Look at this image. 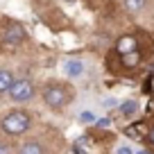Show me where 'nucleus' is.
<instances>
[{"label": "nucleus", "mask_w": 154, "mask_h": 154, "mask_svg": "<svg viewBox=\"0 0 154 154\" xmlns=\"http://www.w3.org/2000/svg\"><path fill=\"white\" fill-rule=\"evenodd\" d=\"M38 95H41V100H43V104L48 109L61 111L75 100V86L70 82H66V79H50V82H45L41 86Z\"/></svg>", "instance_id": "1"}, {"label": "nucleus", "mask_w": 154, "mask_h": 154, "mask_svg": "<svg viewBox=\"0 0 154 154\" xmlns=\"http://www.w3.org/2000/svg\"><path fill=\"white\" fill-rule=\"evenodd\" d=\"M32 125H34V118L27 109H11L0 118V129L9 138H20V136L29 134Z\"/></svg>", "instance_id": "2"}, {"label": "nucleus", "mask_w": 154, "mask_h": 154, "mask_svg": "<svg viewBox=\"0 0 154 154\" xmlns=\"http://www.w3.org/2000/svg\"><path fill=\"white\" fill-rule=\"evenodd\" d=\"M0 48L5 50H14V48H20V45L27 41V32H25V25L20 23L18 18H0Z\"/></svg>", "instance_id": "3"}, {"label": "nucleus", "mask_w": 154, "mask_h": 154, "mask_svg": "<svg viewBox=\"0 0 154 154\" xmlns=\"http://www.w3.org/2000/svg\"><path fill=\"white\" fill-rule=\"evenodd\" d=\"M36 95H38V88L34 84V79H29V77H16L9 91H7V97L14 104H29Z\"/></svg>", "instance_id": "4"}, {"label": "nucleus", "mask_w": 154, "mask_h": 154, "mask_svg": "<svg viewBox=\"0 0 154 154\" xmlns=\"http://www.w3.org/2000/svg\"><path fill=\"white\" fill-rule=\"evenodd\" d=\"M61 72H63L66 79H79V77H84V72H86V63L79 57H68V59H63V63H61Z\"/></svg>", "instance_id": "5"}, {"label": "nucleus", "mask_w": 154, "mask_h": 154, "mask_svg": "<svg viewBox=\"0 0 154 154\" xmlns=\"http://www.w3.org/2000/svg\"><path fill=\"white\" fill-rule=\"evenodd\" d=\"M116 50L120 54L131 52V50H138V38H136L134 34H122V36L116 41Z\"/></svg>", "instance_id": "6"}, {"label": "nucleus", "mask_w": 154, "mask_h": 154, "mask_svg": "<svg viewBox=\"0 0 154 154\" xmlns=\"http://www.w3.org/2000/svg\"><path fill=\"white\" fill-rule=\"evenodd\" d=\"M140 61H143V54H140V50H131V52L120 54V63H122V68H127V70H134V68H138Z\"/></svg>", "instance_id": "7"}, {"label": "nucleus", "mask_w": 154, "mask_h": 154, "mask_svg": "<svg viewBox=\"0 0 154 154\" xmlns=\"http://www.w3.org/2000/svg\"><path fill=\"white\" fill-rule=\"evenodd\" d=\"M18 154H45V145L36 138H29L18 145Z\"/></svg>", "instance_id": "8"}, {"label": "nucleus", "mask_w": 154, "mask_h": 154, "mask_svg": "<svg viewBox=\"0 0 154 154\" xmlns=\"http://www.w3.org/2000/svg\"><path fill=\"white\" fill-rule=\"evenodd\" d=\"M14 79H16V72L11 70V68L0 66V95H7L9 86L14 84Z\"/></svg>", "instance_id": "9"}, {"label": "nucleus", "mask_w": 154, "mask_h": 154, "mask_svg": "<svg viewBox=\"0 0 154 154\" xmlns=\"http://www.w3.org/2000/svg\"><path fill=\"white\" fill-rule=\"evenodd\" d=\"M118 111H120L122 118H134L140 111V104H138V100H125V102L118 104Z\"/></svg>", "instance_id": "10"}, {"label": "nucleus", "mask_w": 154, "mask_h": 154, "mask_svg": "<svg viewBox=\"0 0 154 154\" xmlns=\"http://www.w3.org/2000/svg\"><path fill=\"white\" fill-rule=\"evenodd\" d=\"M122 7L129 14H140V11L147 7V0H122Z\"/></svg>", "instance_id": "11"}, {"label": "nucleus", "mask_w": 154, "mask_h": 154, "mask_svg": "<svg viewBox=\"0 0 154 154\" xmlns=\"http://www.w3.org/2000/svg\"><path fill=\"white\" fill-rule=\"evenodd\" d=\"M95 120L97 118H95L93 111H82V113H79V122H84V125H93Z\"/></svg>", "instance_id": "12"}, {"label": "nucleus", "mask_w": 154, "mask_h": 154, "mask_svg": "<svg viewBox=\"0 0 154 154\" xmlns=\"http://www.w3.org/2000/svg\"><path fill=\"white\" fill-rule=\"evenodd\" d=\"M116 154H134V147H131V145H127V143H122V145H118V147H116Z\"/></svg>", "instance_id": "13"}, {"label": "nucleus", "mask_w": 154, "mask_h": 154, "mask_svg": "<svg viewBox=\"0 0 154 154\" xmlns=\"http://www.w3.org/2000/svg\"><path fill=\"white\" fill-rule=\"evenodd\" d=\"M147 145H149V147L154 149V125H152V127L147 129Z\"/></svg>", "instance_id": "14"}, {"label": "nucleus", "mask_w": 154, "mask_h": 154, "mask_svg": "<svg viewBox=\"0 0 154 154\" xmlns=\"http://www.w3.org/2000/svg\"><path fill=\"white\" fill-rule=\"evenodd\" d=\"M93 125H95V127H100V129H102V127H109V125H111V120H109V118H100V120H95Z\"/></svg>", "instance_id": "15"}, {"label": "nucleus", "mask_w": 154, "mask_h": 154, "mask_svg": "<svg viewBox=\"0 0 154 154\" xmlns=\"http://www.w3.org/2000/svg\"><path fill=\"white\" fill-rule=\"evenodd\" d=\"M9 152H11V147H9V145L0 143V154H9Z\"/></svg>", "instance_id": "16"}, {"label": "nucleus", "mask_w": 154, "mask_h": 154, "mask_svg": "<svg viewBox=\"0 0 154 154\" xmlns=\"http://www.w3.org/2000/svg\"><path fill=\"white\" fill-rule=\"evenodd\" d=\"M134 154H152L149 149H140V152H134Z\"/></svg>", "instance_id": "17"}]
</instances>
